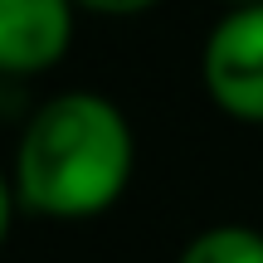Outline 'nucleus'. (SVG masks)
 <instances>
[{"mask_svg": "<svg viewBox=\"0 0 263 263\" xmlns=\"http://www.w3.org/2000/svg\"><path fill=\"white\" fill-rule=\"evenodd\" d=\"M132 127L98 93H59L29 117L15 156V195L49 219L103 215L127 190Z\"/></svg>", "mask_w": 263, "mask_h": 263, "instance_id": "obj_1", "label": "nucleus"}, {"mask_svg": "<svg viewBox=\"0 0 263 263\" xmlns=\"http://www.w3.org/2000/svg\"><path fill=\"white\" fill-rule=\"evenodd\" d=\"M205 88L229 117L263 122V0L234 5L205 44Z\"/></svg>", "mask_w": 263, "mask_h": 263, "instance_id": "obj_2", "label": "nucleus"}, {"mask_svg": "<svg viewBox=\"0 0 263 263\" xmlns=\"http://www.w3.org/2000/svg\"><path fill=\"white\" fill-rule=\"evenodd\" d=\"M78 0H0V73H39L68 54Z\"/></svg>", "mask_w": 263, "mask_h": 263, "instance_id": "obj_3", "label": "nucleus"}, {"mask_svg": "<svg viewBox=\"0 0 263 263\" xmlns=\"http://www.w3.org/2000/svg\"><path fill=\"white\" fill-rule=\"evenodd\" d=\"M180 263H263V234L249 224H219L185 244Z\"/></svg>", "mask_w": 263, "mask_h": 263, "instance_id": "obj_4", "label": "nucleus"}, {"mask_svg": "<svg viewBox=\"0 0 263 263\" xmlns=\"http://www.w3.org/2000/svg\"><path fill=\"white\" fill-rule=\"evenodd\" d=\"M83 10H98V15H141V10H151L156 0H78Z\"/></svg>", "mask_w": 263, "mask_h": 263, "instance_id": "obj_5", "label": "nucleus"}, {"mask_svg": "<svg viewBox=\"0 0 263 263\" xmlns=\"http://www.w3.org/2000/svg\"><path fill=\"white\" fill-rule=\"evenodd\" d=\"M10 210H15V195H10L5 176H0V244H5V229H10Z\"/></svg>", "mask_w": 263, "mask_h": 263, "instance_id": "obj_6", "label": "nucleus"}, {"mask_svg": "<svg viewBox=\"0 0 263 263\" xmlns=\"http://www.w3.org/2000/svg\"><path fill=\"white\" fill-rule=\"evenodd\" d=\"M229 5H249V0H229Z\"/></svg>", "mask_w": 263, "mask_h": 263, "instance_id": "obj_7", "label": "nucleus"}]
</instances>
